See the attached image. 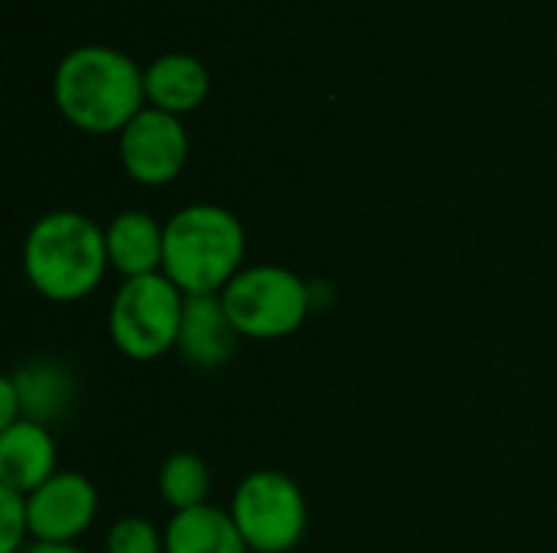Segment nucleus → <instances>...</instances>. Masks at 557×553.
Wrapping results in <instances>:
<instances>
[{"instance_id":"nucleus-18","label":"nucleus","mask_w":557,"mask_h":553,"mask_svg":"<svg viewBox=\"0 0 557 553\" xmlns=\"http://www.w3.org/2000/svg\"><path fill=\"white\" fill-rule=\"evenodd\" d=\"M20 420H23L20 391H16V385H13V378L3 375V378H0V430L13 427V424H20Z\"/></svg>"},{"instance_id":"nucleus-13","label":"nucleus","mask_w":557,"mask_h":553,"mask_svg":"<svg viewBox=\"0 0 557 553\" xmlns=\"http://www.w3.org/2000/svg\"><path fill=\"white\" fill-rule=\"evenodd\" d=\"M10 378L23 401V420H36V424L49 427V424L62 420L72 411V404L78 401L75 375L69 372V365H62L55 359H33V362L20 365Z\"/></svg>"},{"instance_id":"nucleus-15","label":"nucleus","mask_w":557,"mask_h":553,"mask_svg":"<svg viewBox=\"0 0 557 553\" xmlns=\"http://www.w3.org/2000/svg\"><path fill=\"white\" fill-rule=\"evenodd\" d=\"M160 495L173 512H189L199 505H209L212 492V469L199 453H173L160 466L157 476Z\"/></svg>"},{"instance_id":"nucleus-1","label":"nucleus","mask_w":557,"mask_h":553,"mask_svg":"<svg viewBox=\"0 0 557 553\" xmlns=\"http://www.w3.org/2000/svg\"><path fill=\"white\" fill-rule=\"evenodd\" d=\"M52 98L72 127L85 134H121L144 111V72L121 49L98 42L78 46L59 62Z\"/></svg>"},{"instance_id":"nucleus-10","label":"nucleus","mask_w":557,"mask_h":553,"mask_svg":"<svg viewBox=\"0 0 557 553\" xmlns=\"http://www.w3.org/2000/svg\"><path fill=\"white\" fill-rule=\"evenodd\" d=\"M59 473L52 430L36 420H20L0 430V486L13 492H36Z\"/></svg>"},{"instance_id":"nucleus-5","label":"nucleus","mask_w":557,"mask_h":553,"mask_svg":"<svg viewBox=\"0 0 557 553\" xmlns=\"http://www.w3.org/2000/svg\"><path fill=\"white\" fill-rule=\"evenodd\" d=\"M186 297L166 274L124 280L111 300L108 336L131 362H157L176 352Z\"/></svg>"},{"instance_id":"nucleus-12","label":"nucleus","mask_w":557,"mask_h":553,"mask_svg":"<svg viewBox=\"0 0 557 553\" xmlns=\"http://www.w3.org/2000/svg\"><path fill=\"white\" fill-rule=\"evenodd\" d=\"M144 91L150 108L180 117L209 98V68L189 52H166L144 68Z\"/></svg>"},{"instance_id":"nucleus-3","label":"nucleus","mask_w":557,"mask_h":553,"mask_svg":"<svg viewBox=\"0 0 557 553\" xmlns=\"http://www.w3.org/2000/svg\"><path fill=\"white\" fill-rule=\"evenodd\" d=\"M245 225L235 212L196 202L163 222V274L183 297H219L245 271Z\"/></svg>"},{"instance_id":"nucleus-8","label":"nucleus","mask_w":557,"mask_h":553,"mask_svg":"<svg viewBox=\"0 0 557 553\" xmlns=\"http://www.w3.org/2000/svg\"><path fill=\"white\" fill-rule=\"evenodd\" d=\"M33 544H75L98 518V489L88 476L59 469L26 495Z\"/></svg>"},{"instance_id":"nucleus-7","label":"nucleus","mask_w":557,"mask_h":553,"mask_svg":"<svg viewBox=\"0 0 557 553\" xmlns=\"http://www.w3.org/2000/svg\"><path fill=\"white\" fill-rule=\"evenodd\" d=\"M117 156L124 173L140 186L173 183L189 156V137L176 114L144 108L117 137Z\"/></svg>"},{"instance_id":"nucleus-2","label":"nucleus","mask_w":557,"mask_h":553,"mask_svg":"<svg viewBox=\"0 0 557 553\" xmlns=\"http://www.w3.org/2000/svg\"><path fill=\"white\" fill-rule=\"evenodd\" d=\"M108 267L104 228L75 209L46 212L23 241V274L49 303H78L91 297Z\"/></svg>"},{"instance_id":"nucleus-16","label":"nucleus","mask_w":557,"mask_h":553,"mask_svg":"<svg viewBox=\"0 0 557 553\" xmlns=\"http://www.w3.org/2000/svg\"><path fill=\"white\" fill-rule=\"evenodd\" d=\"M104 553H166L163 531H157V525L140 515L117 518L108 531Z\"/></svg>"},{"instance_id":"nucleus-9","label":"nucleus","mask_w":557,"mask_h":553,"mask_svg":"<svg viewBox=\"0 0 557 553\" xmlns=\"http://www.w3.org/2000/svg\"><path fill=\"white\" fill-rule=\"evenodd\" d=\"M238 329L232 326L222 293L219 297H186L183 326L176 339V352L199 372H215L232 362L238 349Z\"/></svg>"},{"instance_id":"nucleus-17","label":"nucleus","mask_w":557,"mask_h":553,"mask_svg":"<svg viewBox=\"0 0 557 553\" xmlns=\"http://www.w3.org/2000/svg\"><path fill=\"white\" fill-rule=\"evenodd\" d=\"M29 538L26 495L0 486V553H23Z\"/></svg>"},{"instance_id":"nucleus-11","label":"nucleus","mask_w":557,"mask_h":553,"mask_svg":"<svg viewBox=\"0 0 557 553\" xmlns=\"http://www.w3.org/2000/svg\"><path fill=\"white\" fill-rule=\"evenodd\" d=\"M108 264L124 280L163 274V222L150 212L127 209L117 212L104 228Z\"/></svg>"},{"instance_id":"nucleus-6","label":"nucleus","mask_w":557,"mask_h":553,"mask_svg":"<svg viewBox=\"0 0 557 553\" xmlns=\"http://www.w3.org/2000/svg\"><path fill=\"white\" fill-rule=\"evenodd\" d=\"M228 512L251 553H290L307 535V499L277 469L248 473Z\"/></svg>"},{"instance_id":"nucleus-4","label":"nucleus","mask_w":557,"mask_h":553,"mask_svg":"<svg viewBox=\"0 0 557 553\" xmlns=\"http://www.w3.org/2000/svg\"><path fill=\"white\" fill-rule=\"evenodd\" d=\"M225 313L242 339L274 342L294 336L310 310L317 306L313 287L281 267V264H251L222 290Z\"/></svg>"},{"instance_id":"nucleus-19","label":"nucleus","mask_w":557,"mask_h":553,"mask_svg":"<svg viewBox=\"0 0 557 553\" xmlns=\"http://www.w3.org/2000/svg\"><path fill=\"white\" fill-rule=\"evenodd\" d=\"M23 553H88L78 544H29Z\"/></svg>"},{"instance_id":"nucleus-14","label":"nucleus","mask_w":557,"mask_h":553,"mask_svg":"<svg viewBox=\"0 0 557 553\" xmlns=\"http://www.w3.org/2000/svg\"><path fill=\"white\" fill-rule=\"evenodd\" d=\"M163 544L166 553H251L232 512L215 505L173 512L163 528Z\"/></svg>"}]
</instances>
